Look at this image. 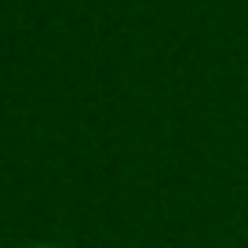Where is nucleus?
I'll list each match as a JSON object with an SVG mask.
<instances>
[{
	"instance_id": "obj_1",
	"label": "nucleus",
	"mask_w": 248,
	"mask_h": 248,
	"mask_svg": "<svg viewBox=\"0 0 248 248\" xmlns=\"http://www.w3.org/2000/svg\"><path fill=\"white\" fill-rule=\"evenodd\" d=\"M37 248H55V245H37Z\"/></svg>"
}]
</instances>
